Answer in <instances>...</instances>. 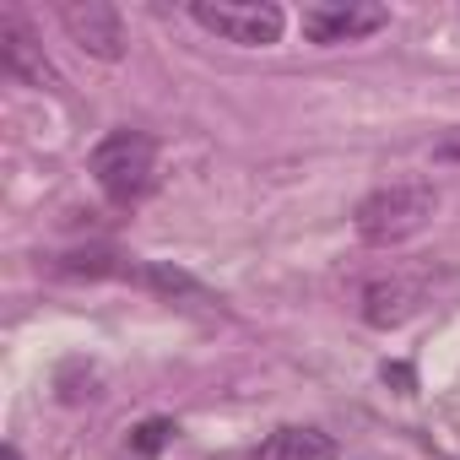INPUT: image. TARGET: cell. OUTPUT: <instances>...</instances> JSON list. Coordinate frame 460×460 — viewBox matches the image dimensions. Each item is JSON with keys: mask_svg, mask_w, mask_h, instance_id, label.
<instances>
[{"mask_svg": "<svg viewBox=\"0 0 460 460\" xmlns=\"http://www.w3.org/2000/svg\"><path fill=\"white\" fill-rule=\"evenodd\" d=\"M433 211H438V190L411 179V184H385V190L363 195L352 222H358L363 244H406L411 234H422L433 222Z\"/></svg>", "mask_w": 460, "mask_h": 460, "instance_id": "6da1fadb", "label": "cell"}, {"mask_svg": "<svg viewBox=\"0 0 460 460\" xmlns=\"http://www.w3.org/2000/svg\"><path fill=\"white\" fill-rule=\"evenodd\" d=\"M157 173V141L146 130H114L93 146V179L114 206H136L152 190Z\"/></svg>", "mask_w": 460, "mask_h": 460, "instance_id": "7a4b0ae2", "label": "cell"}, {"mask_svg": "<svg viewBox=\"0 0 460 460\" xmlns=\"http://www.w3.org/2000/svg\"><path fill=\"white\" fill-rule=\"evenodd\" d=\"M190 17L222 44H244V49H266L288 28L282 6H271V0H195Z\"/></svg>", "mask_w": 460, "mask_h": 460, "instance_id": "3957f363", "label": "cell"}, {"mask_svg": "<svg viewBox=\"0 0 460 460\" xmlns=\"http://www.w3.org/2000/svg\"><path fill=\"white\" fill-rule=\"evenodd\" d=\"M390 22L385 6H368V0H320V6H304V39L309 44H352L368 39Z\"/></svg>", "mask_w": 460, "mask_h": 460, "instance_id": "277c9868", "label": "cell"}, {"mask_svg": "<svg viewBox=\"0 0 460 460\" xmlns=\"http://www.w3.org/2000/svg\"><path fill=\"white\" fill-rule=\"evenodd\" d=\"M60 22H66V33L93 55V60H119L125 55V22H119V12L109 6V0H66L60 6Z\"/></svg>", "mask_w": 460, "mask_h": 460, "instance_id": "5b68a950", "label": "cell"}, {"mask_svg": "<svg viewBox=\"0 0 460 460\" xmlns=\"http://www.w3.org/2000/svg\"><path fill=\"white\" fill-rule=\"evenodd\" d=\"M0 60H6V71L22 76L28 87H60L55 66L44 60V44L28 33V22L17 12H0Z\"/></svg>", "mask_w": 460, "mask_h": 460, "instance_id": "8992f818", "label": "cell"}, {"mask_svg": "<svg viewBox=\"0 0 460 460\" xmlns=\"http://www.w3.org/2000/svg\"><path fill=\"white\" fill-rule=\"evenodd\" d=\"M422 298H428L422 282H411V277H379V282L363 288V320L379 325V331L406 325V320L422 309Z\"/></svg>", "mask_w": 460, "mask_h": 460, "instance_id": "52a82bcc", "label": "cell"}, {"mask_svg": "<svg viewBox=\"0 0 460 460\" xmlns=\"http://www.w3.org/2000/svg\"><path fill=\"white\" fill-rule=\"evenodd\" d=\"M255 460H336V438L320 433V428H277Z\"/></svg>", "mask_w": 460, "mask_h": 460, "instance_id": "ba28073f", "label": "cell"}, {"mask_svg": "<svg viewBox=\"0 0 460 460\" xmlns=\"http://www.w3.org/2000/svg\"><path fill=\"white\" fill-rule=\"evenodd\" d=\"M168 438H173V422H168V417H152V422H141V428H136V438H130V455H136V460H152V455H157Z\"/></svg>", "mask_w": 460, "mask_h": 460, "instance_id": "9c48e42d", "label": "cell"}, {"mask_svg": "<svg viewBox=\"0 0 460 460\" xmlns=\"http://www.w3.org/2000/svg\"><path fill=\"white\" fill-rule=\"evenodd\" d=\"M146 282H152L157 293H190V298H200V288H195L184 271H168V266H152V271H146Z\"/></svg>", "mask_w": 460, "mask_h": 460, "instance_id": "30bf717a", "label": "cell"}, {"mask_svg": "<svg viewBox=\"0 0 460 460\" xmlns=\"http://www.w3.org/2000/svg\"><path fill=\"white\" fill-rule=\"evenodd\" d=\"M60 271H87V277H103V271H114V255H109V250H93V255H71Z\"/></svg>", "mask_w": 460, "mask_h": 460, "instance_id": "8fae6325", "label": "cell"}, {"mask_svg": "<svg viewBox=\"0 0 460 460\" xmlns=\"http://www.w3.org/2000/svg\"><path fill=\"white\" fill-rule=\"evenodd\" d=\"M438 152H444V157H460V136H449V141H444Z\"/></svg>", "mask_w": 460, "mask_h": 460, "instance_id": "7c38bea8", "label": "cell"}, {"mask_svg": "<svg viewBox=\"0 0 460 460\" xmlns=\"http://www.w3.org/2000/svg\"><path fill=\"white\" fill-rule=\"evenodd\" d=\"M6 460H22V455H17V444H12V449H6Z\"/></svg>", "mask_w": 460, "mask_h": 460, "instance_id": "4fadbf2b", "label": "cell"}]
</instances>
